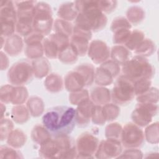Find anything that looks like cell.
Returning a JSON list of instances; mask_svg holds the SVG:
<instances>
[{"mask_svg": "<svg viewBox=\"0 0 159 159\" xmlns=\"http://www.w3.org/2000/svg\"><path fill=\"white\" fill-rule=\"evenodd\" d=\"M43 127L53 137L70 134L76 124V111L68 106H57L48 109L42 119Z\"/></svg>", "mask_w": 159, "mask_h": 159, "instance_id": "6da1fadb", "label": "cell"}, {"mask_svg": "<svg viewBox=\"0 0 159 159\" xmlns=\"http://www.w3.org/2000/svg\"><path fill=\"white\" fill-rule=\"evenodd\" d=\"M78 14L75 25L91 31L98 32L106 25L107 17L98 8L96 1H75Z\"/></svg>", "mask_w": 159, "mask_h": 159, "instance_id": "7a4b0ae2", "label": "cell"}, {"mask_svg": "<svg viewBox=\"0 0 159 159\" xmlns=\"http://www.w3.org/2000/svg\"><path fill=\"white\" fill-rule=\"evenodd\" d=\"M123 76L132 82L148 79L153 76V68L145 57L137 55L122 65Z\"/></svg>", "mask_w": 159, "mask_h": 159, "instance_id": "3957f363", "label": "cell"}, {"mask_svg": "<svg viewBox=\"0 0 159 159\" xmlns=\"http://www.w3.org/2000/svg\"><path fill=\"white\" fill-rule=\"evenodd\" d=\"M53 26L52 9L44 2H37L34 9L33 30L47 35Z\"/></svg>", "mask_w": 159, "mask_h": 159, "instance_id": "277c9868", "label": "cell"}, {"mask_svg": "<svg viewBox=\"0 0 159 159\" xmlns=\"http://www.w3.org/2000/svg\"><path fill=\"white\" fill-rule=\"evenodd\" d=\"M135 96L134 82L123 75L118 77L111 92L112 101L116 104L124 106L130 103Z\"/></svg>", "mask_w": 159, "mask_h": 159, "instance_id": "5b68a950", "label": "cell"}, {"mask_svg": "<svg viewBox=\"0 0 159 159\" xmlns=\"http://www.w3.org/2000/svg\"><path fill=\"white\" fill-rule=\"evenodd\" d=\"M34 70L30 63L22 59L12 65L7 73L8 81L16 86L24 85L32 80Z\"/></svg>", "mask_w": 159, "mask_h": 159, "instance_id": "8992f818", "label": "cell"}, {"mask_svg": "<svg viewBox=\"0 0 159 159\" xmlns=\"http://www.w3.org/2000/svg\"><path fill=\"white\" fill-rule=\"evenodd\" d=\"M121 140L122 145L125 148L140 147L143 143L144 133L139 125L129 122L126 124L122 130Z\"/></svg>", "mask_w": 159, "mask_h": 159, "instance_id": "52a82bcc", "label": "cell"}, {"mask_svg": "<svg viewBox=\"0 0 159 159\" xmlns=\"http://www.w3.org/2000/svg\"><path fill=\"white\" fill-rule=\"evenodd\" d=\"M158 105L154 103L139 102L132 114L134 123L139 127H145L152 120V117L158 113Z\"/></svg>", "mask_w": 159, "mask_h": 159, "instance_id": "ba28073f", "label": "cell"}, {"mask_svg": "<svg viewBox=\"0 0 159 159\" xmlns=\"http://www.w3.org/2000/svg\"><path fill=\"white\" fill-rule=\"evenodd\" d=\"M89 57L96 63L104 62L110 57L109 48L104 42L101 41L99 50H98L92 42L89 47Z\"/></svg>", "mask_w": 159, "mask_h": 159, "instance_id": "9c48e42d", "label": "cell"}, {"mask_svg": "<svg viewBox=\"0 0 159 159\" xmlns=\"http://www.w3.org/2000/svg\"><path fill=\"white\" fill-rule=\"evenodd\" d=\"M57 14L59 17L61 18V19L70 21L76 18L78 12L76 9L75 2H68L61 4L59 7Z\"/></svg>", "mask_w": 159, "mask_h": 159, "instance_id": "30bf717a", "label": "cell"}, {"mask_svg": "<svg viewBox=\"0 0 159 159\" xmlns=\"http://www.w3.org/2000/svg\"><path fill=\"white\" fill-rule=\"evenodd\" d=\"M89 39L84 36L72 34L70 40V45L73 47L78 55L84 56L88 48Z\"/></svg>", "mask_w": 159, "mask_h": 159, "instance_id": "8fae6325", "label": "cell"}, {"mask_svg": "<svg viewBox=\"0 0 159 159\" xmlns=\"http://www.w3.org/2000/svg\"><path fill=\"white\" fill-rule=\"evenodd\" d=\"M131 53L129 50L121 45H116L113 47L111 52V58L113 61L119 64H124L130 59Z\"/></svg>", "mask_w": 159, "mask_h": 159, "instance_id": "7c38bea8", "label": "cell"}, {"mask_svg": "<svg viewBox=\"0 0 159 159\" xmlns=\"http://www.w3.org/2000/svg\"><path fill=\"white\" fill-rule=\"evenodd\" d=\"M43 48L46 56L48 58H55L58 56L60 48L57 43L50 36L43 40Z\"/></svg>", "mask_w": 159, "mask_h": 159, "instance_id": "4fadbf2b", "label": "cell"}, {"mask_svg": "<svg viewBox=\"0 0 159 159\" xmlns=\"http://www.w3.org/2000/svg\"><path fill=\"white\" fill-rule=\"evenodd\" d=\"M155 50L153 42L150 39L142 40L135 50V53L139 56L147 57L151 55Z\"/></svg>", "mask_w": 159, "mask_h": 159, "instance_id": "5bb4252c", "label": "cell"}, {"mask_svg": "<svg viewBox=\"0 0 159 159\" xmlns=\"http://www.w3.org/2000/svg\"><path fill=\"white\" fill-rule=\"evenodd\" d=\"M54 28L57 34L63 35L67 37L73 34V29L71 24L68 21L63 19H57L54 22Z\"/></svg>", "mask_w": 159, "mask_h": 159, "instance_id": "9a60e30c", "label": "cell"}, {"mask_svg": "<svg viewBox=\"0 0 159 159\" xmlns=\"http://www.w3.org/2000/svg\"><path fill=\"white\" fill-rule=\"evenodd\" d=\"M144 34L137 29L131 32L130 37L125 44L126 47L130 50H135L140 43L143 40Z\"/></svg>", "mask_w": 159, "mask_h": 159, "instance_id": "2e32d148", "label": "cell"}, {"mask_svg": "<svg viewBox=\"0 0 159 159\" xmlns=\"http://www.w3.org/2000/svg\"><path fill=\"white\" fill-rule=\"evenodd\" d=\"M131 34V31L130 29H120L115 31L114 32L113 37V42L116 44L125 45L127 42L130 35Z\"/></svg>", "mask_w": 159, "mask_h": 159, "instance_id": "e0dca14e", "label": "cell"}, {"mask_svg": "<svg viewBox=\"0 0 159 159\" xmlns=\"http://www.w3.org/2000/svg\"><path fill=\"white\" fill-rule=\"evenodd\" d=\"M132 25L127 19L123 17H118L113 20L111 24V29L113 32H114L115 31L120 29H130Z\"/></svg>", "mask_w": 159, "mask_h": 159, "instance_id": "ac0fdd59", "label": "cell"}, {"mask_svg": "<svg viewBox=\"0 0 159 159\" xmlns=\"http://www.w3.org/2000/svg\"><path fill=\"white\" fill-rule=\"evenodd\" d=\"M151 81L148 79H143L134 83L135 94L137 96L143 94L150 89Z\"/></svg>", "mask_w": 159, "mask_h": 159, "instance_id": "d6986e66", "label": "cell"}, {"mask_svg": "<svg viewBox=\"0 0 159 159\" xmlns=\"http://www.w3.org/2000/svg\"><path fill=\"white\" fill-rule=\"evenodd\" d=\"M1 36L3 37H9L13 35L15 31L16 23L8 20H1Z\"/></svg>", "mask_w": 159, "mask_h": 159, "instance_id": "ffe728a7", "label": "cell"}, {"mask_svg": "<svg viewBox=\"0 0 159 159\" xmlns=\"http://www.w3.org/2000/svg\"><path fill=\"white\" fill-rule=\"evenodd\" d=\"M98 8L102 12L111 13L115 11L117 7V1H96Z\"/></svg>", "mask_w": 159, "mask_h": 159, "instance_id": "44dd1931", "label": "cell"}]
</instances>
